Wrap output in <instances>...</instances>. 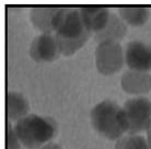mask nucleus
Here are the masks:
<instances>
[{
    "instance_id": "20e7f679",
    "label": "nucleus",
    "mask_w": 151,
    "mask_h": 149,
    "mask_svg": "<svg viewBox=\"0 0 151 149\" xmlns=\"http://www.w3.org/2000/svg\"><path fill=\"white\" fill-rule=\"evenodd\" d=\"M124 60V50L118 41H101L95 48L96 69L104 75H110L119 71L123 67Z\"/></svg>"
},
{
    "instance_id": "7ed1b4c3",
    "label": "nucleus",
    "mask_w": 151,
    "mask_h": 149,
    "mask_svg": "<svg viewBox=\"0 0 151 149\" xmlns=\"http://www.w3.org/2000/svg\"><path fill=\"white\" fill-rule=\"evenodd\" d=\"M14 132L24 147L38 149L54 138L57 133V124L50 116L30 114L17 122Z\"/></svg>"
},
{
    "instance_id": "1a4fd4ad",
    "label": "nucleus",
    "mask_w": 151,
    "mask_h": 149,
    "mask_svg": "<svg viewBox=\"0 0 151 149\" xmlns=\"http://www.w3.org/2000/svg\"><path fill=\"white\" fill-rule=\"evenodd\" d=\"M121 85L124 92L128 94H146L151 89V75L147 72L128 70L122 76Z\"/></svg>"
},
{
    "instance_id": "f03ea898",
    "label": "nucleus",
    "mask_w": 151,
    "mask_h": 149,
    "mask_svg": "<svg viewBox=\"0 0 151 149\" xmlns=\"http://www.w3.org/2000/svg\"><path fill=\"white\" fill-rule=\"evenodd\" d=\"M91 123L103 137L118 139L128 132V121L124 109L116 102L103 100L91 110Z\"/></svg>"
},
{
    "instance_id": "9d476101",
    "label": "nucleus",
    "mask_w": 151,
    "mask_h": 149,
    "mask_svg": "<svg viewBox=\"0 0 151 149\" xmlns=\"http://www.w3.org/2000/svg\"><path fill=\"white\" fill-rule=\"evenodd\" d=\"M59 6H40V7H33L31 9L30 18L33 25L37 30L44 32L45 34L53 33V19L58 10Z\"/></svg>"
},
{
    "instance_id": "f257e3e1",
    "label": "nucleus",
    "mask_w": 151,
    "mask_h": 149,
    "mask_svg": "<svg viewBox=\"0 0 151 149\" xmlns=\"http://www.w3.org/2000/svg\"><path fill=\"white\" fill-rule=\"evenodd\" d=\"M52 25L60 53L64 56L73 55L90 37L91 33L83 24L79 8L60 7Z\"/></svg>"
},
{
    "instance_id": "2eb2a0df",
    "label": "nucleus",
    "mask_w": 151,
    "mask_h": 149,
    "mask_svg": "<svg viewBox=\"0 0 151 149\" xmlns=\"http://www.w3.org/2000/svg\"><path fill=\"white\" fill-rule=\"evenodd\" d=\"M20 139L18 138L10 123L7 125V149H20Z\"/></svg>"
},
{
    "instance_id": "39448f33",
    "label": "nucleus",
    "mask_w": 151,
    "mask_h": 149,
    "mask_svg": "<svg viewBox=\"0 0 151 149\" xmlns=\"http://www.w3.org/2000/svg\"><path fill=\"white\" fill-rule=\"evenodd\" d=\"M128 121V133L136 134L149 128L151 124V101L146 97L130 98L124 104Z\"/></svg>"
},
{
    "instance_id": "dca6fc26",
    "label": "nucleus",
    "mask_w": 151,
    "mask_h": 149,
    "mask_svg": "<svg viewBox=\"0 0 151 149\" xmlns=\"http://www.w3.org/2000/svg\"><path fill=\"white\" fill-rule=\"evenodd\" d=\"M38 149H61V147L59 145H57V144H46V145H44L43 147H41V148Z\"/></svg>"
},
{
    "instance_id": "423d86ee",
    "label": "nucleus",
    "mask_w": 151,
    "mask_h": 149,
    "mask_svg": "<svg viewBox=\"0 0 151 149\" xmlns=\"http://www.w3.org/2000/svg\"><path fill=\"white\" fill-rule=\"evenodd\" d=\"M125 61L130 70L148 72L151 70V45L132 40L125 49Z\"/></svg>"
},
{
    "instance_id": "4468645a",
    "label": "nucleus",
    "mask_w": 151,
    "mask_h": 149,
    "mask_svg": "<svg viewBox=\"0 0 151 149\" xmlns=\"http://www.w3.org/2000/svg\"><path fill=\"white\" fill-rule=\"evenodd\" d=\"M114 149H150L148 140L142 136L129 134L118 138Z\"/></svg>"
},
{
    "instance_id": "ddd939ff",
    "label": "nucleus",
    "mask_w": 151,
    "mask_h": 149,
    "mask_svg": "<svg viewBox=\"0 0 151 149\" xmlns=\"http://www.w3.org/2000/svg\"><path fill=\"white\" fill-rule=\"evenodd\" d=\"M118 13L124 22L132 26H140L149 19L150 10L142 6H126L118 8Z\"/></svg>"
},
{
    "instance_id": "f8f14e48",
    "label": "nucleus",
    "mask_w": 151,
    "mask_h": 149,
    "mask_svg": "<svg viewBox=\"0 0 151 149\" xmlns=\"http://www.w3.org/2000/svg\"><path fill=\"white\" fill-rule=\"evenodd\" d=\"M30 110L27 100L22 94L17 92L7 93V116L10 121H19L27 116Z\"/></svg>"
},
{
    "instance_id": "f3484780",
    "label": "nucleus",
    "mask_w": 151,
    "mask_h": 149,
    "mask_svg": "<svg viewBox=\"0 0 151 149\" xmlns=\"http://www.w3.org/2000/svg\"><path fill=\"white\" fill-rule=\"evenodd\" d=\"M147 134H148V144H149V147H150L151 149V124L150 126H149V128L147 130Z\"/></svg>"
},
{
    "instance_id": "9b49d317",
    "label": "nucleus",
    "mask_w": 151,
    "mask_h": 149,
    "mask_svg": "<svg viewBox=\"0 0 151 149\" xmlns=\"http://www.w3.org/2000/svg\"><path fill=\"white\" fill-rule=\"evenodd\" d=\"M126 32H127V27L125 25L124 21L119 19L115 13H111L110 20L105 28L95 34L94 38L98 43L105 40L118 41L126 35Z\"/></svg>"
},
{
    "instance_id": "0eeeda50",
    "label": "nucleus",
    "mask_w": 151,
    "mask_h": 149,
    "mask_svg": "<svg viewBox=\"0 0 151 149\" xmlns=\"http://www.w3.org/2000/svg\"><path fill=\"white\" fill-rule=\"evenodd\" d=\"M60 55L56 37L52 34L43 33L32 40L30 56L36 62H52Z\"/></svg>"
},
{
    "instance_id": "6e6552de",
    "label": "nucleus",
    "mask_w": 151,
    "mask_h": 149,
    "mask_svg": "<svg viewBox=\"0 0 151 149\" xmlns=\"http://www.w3.org/2000/svg\"><path fill=\"white\" fill-rule=\"evenodd\" d=\"M81 19L89 32L95 34L105 28L110 20L111 12L103 6H86L79 8Z\"/></svg>"
}]
</instances>
